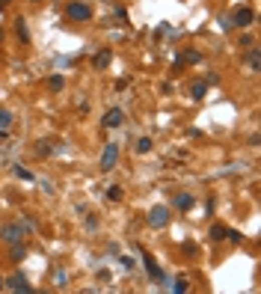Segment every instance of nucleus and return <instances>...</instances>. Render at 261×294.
Returning <instances> with one entry per match:
<instances>
[{
	"label": "nucleus",
	"mask_w": 261,
	"mask_h": 294,
	"mask_svg": "<svg viewBox=\"0 0 261 294\" xmlns=\"http://www.w3.org/2000/svg\"><path fill=\"white\" fill-rule=\"evenodd\" d=\"M65 15H68L71 21H89V18H92V6L83 3V0H74V3H68Z\"/></svg>",
	"instance_id": "1"
},
{
	"label": "nucleus",
	"mask_w": 261,
	"mask_h": 294,
	"mask_svg": "<svg viewBox=\"0 0 261 294\" xmlns=\"http://www.w3.org/2000/svg\"><path fill=\"white\" fill-rule=\"evenodd\" d=\"M146 223H149L152 229H163L166 223H169V208H166V205H155V208L149 211Z\"/></svg>",
	"instance_id": "2"
},
{
	"label": "nucleus",
	"mask_w": 261,
	"mask_h": 294,
	"mask_svg": "<svg viewBox=\"0 0 261 294\" xmlns=\"http://www.w3.org/2000/svg\"><path fill=\"white\" fill-rule=\"evenodd\" d=\"M116 161H119V146H116V143H107V146H104V155H101V169H104V172H110V169H113V166H116Z\"/></svg>",
	"instance_id": "3"
},
{
	"label": "nucleus",
	"mask_w": 261,
	"mask_h": 294,
	"mask_svg": "<svg viewBox=\"0 0 261 294\" xmlns=\"http://www.w3.org/2000/svg\"><path fill=\"white\" fill-rule=\"evenodd\" d=\"M3 285H6L9 291H18V294H30L33 291V285L27 282V276H24V273H12Z\"/></svg>",
	"instance_id": "4"
},
{
	"label": "nucleus",
	"mask_w": 261,
	"mask_h": 294,
	"mask_svg": "<svg viewBox=\"0 0 261 294\" xmlns=\"http://www.w3.org/2000/svg\"><path fill=\"white\" fill-rule=\"evenodd\" d=\"M252 21H255V12H252V9H246V6H240V9H234V15H231V21H228V24H234V27H240V30H243V27H249Z\"/></svg>",
	"instance_id": "5"
},
{
	"label": "nucleus",
	"mask_w": 261,
	"mask_h": 294,
	"mask_svg": "<svg viewBox=\"0 0 261 294\" xmlns=\"http://www.w3.org/2000/svg\"><path fill=\"white\" fill-rule=\"evenodd\" d=\"M0 238H3L6 244H15V241H24V226H21V223H6V226L0 229Z\"/></svg>",
	"instance_id": "6"
},
{
	"label": "nucleus",
	"mask_w": 261,
	"mask_h": 294,
	"mask_svg": "<svg viewBox=\"0 0 261 294\" xmlns=\"http://www.w3.org/2000/svg\"><path fill=\"white\" fill-rule=\"evenodd\" d=\"M125 122V113L119 110V107H113V110H107V116H104V128H119Z\"/></svg>",
	"instance_id": "7"
},
{
	"label": "nucleus",
	"mask_w": 261,
	"mask_h": 294,
	"mask_svg": "<svg viewBox=\"0 0 261 294\" xmlns=\"http://www.w3.org/2000/svg\"><path fill=\"white\" fill-rule=\"evenodd\" d=\"M9 259H12V261H24V259H27V244H24V241L9 244Z\"/></svg>",
	"instance_id": "8"
},
{
	"label": "nucleus",
	"mask_w": 261,
	"mask_h": 294,
	"mask_svg": "<svg viewBox=\"0 0 261 294\" xmlns=\"http://www.w3.org/2000/svg\"><path fill=\"white\" fill-rule=\"evenodd\" d=\"M110 63H113V51H107V48L98 51L95 57H92V65L95 68H110Z\"/></svg>",
	"instance_id": "9"
},
{
	"label": "nucleus",
	"mask_w": 261,
	"mask_h": 294,
	"mask_svg": "<svg viewBox=\"0 0 261 294\" xmlns=\"http://www.w3.org/2000/svg\"><path fill=\"white\" fill-rule=\"evenodd\" d=\"M15 33H18V42L21 45H30V30H27V21L24 18H15Z\"/></svg>",
	"instance_id": "10"
},
{
	"label": "nucleus",
	"mask_w": 261,
	"mask_h": 294,
	"mask_svg": "<svg viewBox=\"0 0 261 294\" xmlns=\"http://www.w3.org/2000/svg\"><path fill=\"white\" fill-rule=\"evenodd\" d=\"M143 264H146V270H149V276H152V279H163L161 267L155 264V259H152V256H143Z\"/></svg>",
	"instance_id": "11"
},
{
	"label": "nucleus",
	"mask_w": 261,
	"mask_h": 294,
	"mask_svg": "<svg viewBox=\"0 0 261 294\" xmlns=\"http://www.w3.org/2000/svg\"><path fill=\"white\" fill-rule=\"evenodd\" d=\"M175 208H178V211H190V208H193V196L190 193H178L175 196Z\"/></svg>",
	"instance_id": "12"
},
{
	"label": "nucleus",
	"mask_w": 261,
	"mask_h": 294,
	"mask_svg": "<svg viewBox=\"0 0 261 294\" xmlns=\"http://www.w3.org/2000/svg\"><path fill=\"white\" fill-rule=\"evenodd\" d=\"M246 65H249V71H258L261 68V54L255 48H249V54H246Z\"/></svg>",
	"instance_id": "13"
},
{
	"label": "nucleus",
	"mask_w": 261,
	"mask_h": 294,
	"mask_svg": "<svg viewBox=\"0 0 261 294\" xmlns=\"http://www.w3.org/2000/svg\"><path fill=\"white\" fill-rule=\"evenodd\" d=\"M208 238L214 241V244H220V241H226V226H220V223H214L211 232H208Z\"/></svg>",
	"instance_id": "14"
},
{
	"label": "nucleus",
	"mask_w": 261,
	"mask_h": 294,
	"mask_svg": "<svg viewBox=\"0 0 261 294\" xmlns=\"http://www.w3.org/2000/svg\"><path fill=\"white\" fill-rule=\"evenodd\" d=\"M199 60H202V54H199V51H184V54H181V57L175 60V65H184V63H199Z\"/></svg>",
	"instance_id": "15"
},
{
	"label": "nucleus",
	"mask_w": 261,
	"mask_h": 294,
	"mask_svg": "<svg viewBox=\"0 0 261 294\" xmlns=\"http://www.w3.org/2000/svg\"><path fill=\"white\" fill-rule=\"evenodd\" d=\"M63 86H65V80H63V77H60V74H54V77H48V89H51V92H60Z\"/></svg>",
	"instance_id": "16"
},
{
	"label": "nucleus",
	"mask_w": 261,
	"mask_h": 294,
	"mask_svg": "<svg viewBox=\"0 0 261 294\" xmlns=\"http://www.w3.org/2000/svg\"><path fill=\"white\" fill-rule=\"evenodd\" d=\"M205 92H208V86H205V83H193V86H190V95H193V101H202V98H205Z\"/></svg>",
	"instance_id": "17"
},
{
	"label": "nucleus",
	"mask_w": 261,
	"mask_h": 294,
	"mask_svg": "<svg viewBox=\"0 0 261 294\" xmlns=\"http://www.w3.org/2000/svg\"><path fill=\"white\" fill-rule=\"evenodd\" d=\"M36 152H39V155H51V152H54V146H51L48 140H39V143H36Z\"/></svg>",
	"instance_id": "18"
},
{
	"label": "nucleus",
	"mask_w": 261,
	"mask_h": 294,
	"mask_svg": "<svg viewBox=\"0 0 261 294\" xmlns=\"http://www.w3.org/2000/svg\"><path fill=\"white\" fill-rule=\"evenodd\" d=\"M107 199H110V202H119V199H122V187H119V184H113V187L107 190Z\"/></svg>",
	"instance_id": "19"
},
{
	"label": "nucleus",
	"mask_w": 261,
	"mask_h": 294,
	"mask_svg": "<svg viewBox=\"0 0 261 294\" xmlns=\"http://www.w3.org/2000/svg\"><path fill=\"white\" fill-rule=\"evenodd\" d=\"M137 152H140V155H146V152H152V140H149V137H143V140L137 143Z\"/></svg>",
	"instance_id": "20"
},
{
	"label": "nucleus",
	"mask_w": 261,
	"mask_h": 294,
	"mask_svg": "<svg viewBox=\"0 0 261 294\" xmlns=\"http://www.w3.org/2000/svg\"><path fill=\"white\" fill-rule=\"evenodd\" d=\"M240 238H243V235H240L237 229H226V241H231V244H240Z\"/></svg>",
	"instance_id": "21"
},
{
	"label": "nucleus",
	"mask_w": 261,
	"mask_h": 294,
	"mask_svg": "<svg viewBox=\"0 0 261 294\" xmlns=\"http://www.w3.org/2000/svg\"><path fill=\"white\" fill-rule=\"evenodd\" d=\"M12 125V113L9 110H0V128H9Z\"/></svg>",
	"instance_id": "22"
},
{
	"label": "nucleus",
	"mask_w": 261,
	"mask_h": 294,
	"mask_svg": "<svg viewBox=\"0 0 261 294\" xmlns=\"http://www.w3.org/2000/svg\"><path fill=\"white\" fill-rule=\"evenodd\" d=\"M172 288H175V291H178V294H184V291H187V276H178Z\"/></svg>",
	"instance_id": "23"
},
{
	"label": "nucleus",
	"mask_w": 261,
	"mask_h": 294,
	"mask_svg": "<svg viewBox=\"0 0 261 294\" xmlns=\"http://www.w3.org/2000/svg\"><path fill=\"white\" fill-rule=\"evenodd\" d=\"M15 175H18V178H24V181H33V172H27L24 166H15Z\"/></svg>",
	"instance_id": "24"
},
{
	"label": "nucleus",
	"mask_w": 261,
	"mask_h": 294,
	"mask_svg": "<svg viewBox=\"0 0 261 294\" xmlns=\"http://www.w3.org/2000/svg\"><path fill=\"white\" fill-rule=\"evenodd\" d=\"M240 48H252V36H243L240 39Z\"/></svg>",
	"instance_id": "25"
},
{
	"label": "nucleus",
	"mask_w": 261,
	"mask_h": 294,
	"mask_svg": "<svg viewBox=\"0 0 261 294\" xmlns=\"http://www.w3.org/2000/svg\"><path fill=\"white\" fill-rule=\"evenodd\" d=\"M3 39H6V30H3V27H0V45H3Z\"/></svg>",
	"instance_id": "26"
},
{
	"label": "nucleus",
	"mask_w": 261,
	"mask_h": 294,
	"mask_svg": "<svg viewBox=\"0 0 261 294\" xmlns=\"http://www.w3.org/2000/svg\"><path fill=\"white\" fill-rule=\"evenodd\" d=\"M9 6V0H0V9H6Z\"/></svg>",
	"instance_id": "27"
},
{
	"label": "nucleus",
	"mask_w": 261,
	"mask_h": 294,
	"mask_svg": "<svg viewBox=\"0 0 261 294\" xmlns=\"http://www.w3.org/2000/svg\"><path fill=\"white\" fill-rule=\"evenodd\" d=\"M3 282H6V279H3V276H0V288H3Z\"/></svg>",
	"instance_id": "28"
},
{
	"label": "nucleus",
	"mask_w": 261,
	"mask_h": 294,
	"mask_svg": "<svg viewBox=\"0 0 261 294\" xmlns=\"http://www.w3.org/2000/svg\"><path fill=\"white\" fill-rule=\"evenodd\" d=\"M33 3H39V0H33Z\"/></svg>",
	"instance_id": "29"
}]
</instances>
